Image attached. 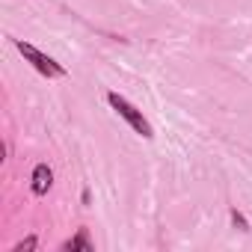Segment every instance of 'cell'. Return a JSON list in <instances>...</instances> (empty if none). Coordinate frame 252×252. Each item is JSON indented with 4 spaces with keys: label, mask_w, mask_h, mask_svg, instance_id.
Here are the masks:
<instances>
[{
    "label": "cell",
    "mask_w": 252,
    "mask_h": 252,
    "mask_svg": "<svg viewBox=\"0 0 252 252\" xmlns=\"http://www.w3.org/2000/svg\"><path fill=\"white\" fill-rule=\"evenodd\" d=\"M107 104L125 119V122H128L131 125V128L140 134V137H146V140H152L155 137V131H152V125H149V119L128 101V98H125V95H119V92H107Z\"/></svg>",
    "instance_id": "cell-1"
},
{
    "label": "cell",
    "mask_w": 252,
    "mask_h": 252,
    "mask_svg": "<svg viewBox=\"0 0 252 252\" xmlns=\"http://www.w3.org/2000/svg\"><path fill=\"white\" fill-rule=\"evenodd\" d=\"M15 48L21 51V57H24L39 74H45V77H65V68H63L57 60H51L48 54H42L36 45H30V42H24V39H15Z\"/></svg>",
    "instance_id": "cell-2"
},
{
    "label": "cell",
    "mask_w": 252,
    "mask_h": 252,
    "mask_svg": "<svg viewBox=\"0 0 252 252\" xmlns=\"http://www.w3.org/2000/svg\"><path fill=\"white\" fill-rule=\"evenodd\" d=\"M51 184H54V169H51L48 163H39V166L33 169V175H30V190H33V196H45V193L51 190Z\"/></svg>",
    "instance_id": "cell-3"
},
{
    "label": "cell",
    "mask_w": 252,
    "mask_h": 252,
    "mask_svg": "<svg viewBox=\"0 0 252 252\" xmlns=\"http://www.w3.org/2000/svg\"><path fill=\"white\" fill-rule=\"evenodd\" d=\"M63 249H65V252H74V249H86V252H92L95 246H92V240H89L86 228H80L71 240H65V243H63Z\"/></svg>",
    "instance_id": "cell-4"
},
{
    "label": "cell",
    "mask_w": 252,
    "mask_h": 252,
    "mask_svg": "<svg viewBox=\"0 0 252 252\" xmlns=\"http://www.w3.org/2000/svg\"><path fill=\"white\" fill-rule=\"evenodd\" d=\"M231 225L240 228V231H249V222H246V217H243L237 208H231Z\"/></svg>",
    "instance_id": "cell-5"
},
{
    "label": "cell",
    "mask_w": 252,
    "mask_h": 252,
    "mask_svg": "<svg viewBox=\"0 0 252 252\" xmlns=\"http://www.w3.org/2000/svg\"><path fill=\"white\" fill-rule=\"evenodd\" d=\"M36 246H39V237H24L21 243L12 246V252H30V249H36Z\"/></svg>",
    "instance_id": "cell-6"
}]
</instances>
